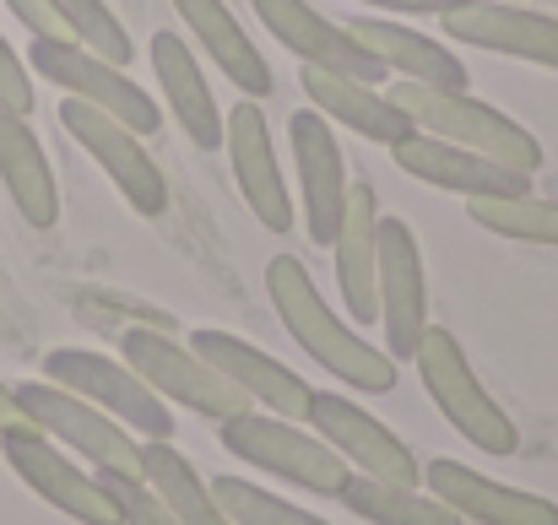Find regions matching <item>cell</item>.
<instances>
[{
  "label": "cell",
  "mask_w": 558,
  "mask_h": 525,
  "mask_svg": "<svg viewBox=\"0 0 558 525\" xmlns=\"http://www.w3.org/2000/svg\"><path fill=\"white\" fill-rule=\"evenodd\" d=\"M266 298H271L282 331L310 352L337 384H348L359 395H390L396 390V379H401L396 357L385 347H374V342H364L320 298V288H315V277H310V266L299 255H271L266 260Z\"/></svg>",
  "instance_id": "obj_1"
},
{
  "label": "cell",
  "mask_w": 558,
  "mask_h": 525,
  "mask_svg": "<svg viewBox=\"0 0 558 525\" xmlns=\"http://www.w3.org/2000/svg\"><path fill=\"white\" fill-rule=\"evenodd\" d=\"M385 93L412 114L417 131H428V136H439V142H456V147L483 152V158H494V163H510V169H521V174H537V169H543V142H537L521 120H510L505 109L483 103L472 87L396 82V87H385Z\"/></svg>",
  "instance_id": "obj_2"
},
{
  "label": "cell",
  "mask_w": 558,
  "mask_h": 525,
  "mask_svg": "<svg viewBox=\"0 0 558 525\" xmlns=\"http://www.w3.org/2000/svg\"><path fill=\"white\" fill-rule=\"evenodd\" d=\"M417 363V379L428 390V401L439 406V417L483 455H515L521 450V428L515 417L488 395V384L477 379V368L466 363V347L456 342V331L445 326H428L423 342L412 352Z\"/></svg>",
  "instance_id": "obj_3"
},
{
  "label": "cell",
  "mask_w": 558,
  "mask_h": 525,
  "mask_svg": "<svg viewBox=\"0 0 558 525\" xmlns=\"http://www.w3.org/2000/svg\"><path fill=\"white\" fill-rule=\"evenodd\" d=\"M217 439L233 461H244L250 472H266L277 483H293L304 493L337 499L348 483V461L310 428V423H288L271 412H239L228 423H217Z\"/></svg>",
  "instance_id": "obj_4"
},
{
  "label": "cell",
  "mask_w": 558,
  "mask_h": 525,
  "mask_svg": "<svg viewBox=\"0 0 558 525\" xmlns=\"http://www.w3.org/2000/svg\"><path fill=\"white\" fill-rule=\"evenodd\" d=\"M120 357L174 406H185L206 423H228L239 412H250V395L222 379L201 352L174 337V326H125L120 331Z\"/></svg>",
  "instance_id": "obj_5"
},
{
  "label": "cell",
  "mask_w": 558,
  "mask_h": 525,
  "mask_svg": "<svg viewBox=\"0 0 558 525\" xmlns=\"http://www.w3.org/2000/svg\"><path fill=\"white\" fill-rule=\"evenodd\" d=\"M11 395H16V412L44 439H54L60 450H71L93 472L142 477V439L131 428H120L109 412H98L93 401H82V395H71L49 379H22V384H11Z\"/></svg>",
  "instance_id": "obj_6"
},
{
  "label": "cell",
  "mask_w": 558,
  "mask_h": 525,
  "mask_svg": "<svg viewBox=\"0 0 558 525\" xmlns=\"http://www.w3.org/2000/svg\"><path fill=\"white\" fill-rule=\"evenodd\" d=\"M44 379L93 401L98 412H109L120 428H131L136 439H174V412L169 401L125 363L93 347H54L44 352Z\"/></svg>",
  "instance_id": "obj_7"
},
{
  "label": "cell",
  "mask_w": 558,
  "mask_h": 525,
  "mask_svg": "<svg viewBox=\"0 0 558 525\" xmlns=\"http://www.w3.org/2000/svg\"><path fill=\"white\" fill-rule=\"evenodd\" d=\"M27 71H38L44 82H54L65 98H82V103L114 114L136 136H153L163 125L158 98L147 87H136L125 76V65H109L104 54H93V49H82L71 38H33L27 44Z\"/></svg>",
  "instance_id": "obj_8"
},
{
  "label": "cell",
  "mask_w": 558,
  "mask_h": 525,
  "mask_svg": "<svg viewBox=\"0 0 558 525\" xmlns=\"http://www.w3.org/2000/svg\"><path fill=\"white\" fill-rule=\"evenodd\" d=\"M0 455L16 472V483L33 488L54 515H65L76 525H120V510L104 493L98 472H82V461L71 450H60L54 439H44L33 423L0 428Z\"/></svg>",
  "instance_id": "obj_9"
},
{
  "label": "cell",
  "mask_w": 558,
  "mask_h": 525,
  "mask_svg": "<svg viewBox=\"0 0 558 525\" xmlns=\"http://www.w3.org/2000/svg\"><path fill=\"white\" fill-rule=\"evenodd\" d=\"M60 125L109 174V184L125 195V206L136 217H163L169 211V179H163V169L147 152V142L131 125H120L114 114H104V109H93L82 98H60Z\"/></svg>",
  "instance_id": "obj_10"
},
{
  "label": "cell",
  "mask_w": 558,
  "mask_h": 525,
  "mask_svg": "<svg viewBox=\"0 0 558 525\" xmlns=\"http://www.w3.org/2000/svg\"><path fill=\"white\" fill-rule=\"evenodd\" d=\"M304 423L348 461V472H364V477H379V483H401V488H423V461L412 455V444L396 428H385L374 412H364L353 395L315 390Z\"/></svg>",
  "instance_id": "obj_11"
},
{
  "label": "cell",
  "mask_w": 558,
  "mask_h": 525,
  "mask_svg": "<svg viewBox=\"0 0 558 525\" xmlns=\"http://www.w3.org/2000/svg\"><path fill=\"white\" fill-rule=\"evenodd\" d=\"M288 147H293V179H299V211H304V233L310 244L331 249L342 211H348V158L337 147V125L315 109L288 114Z\"/></svg>",
  "instance_id": "obj_12"
},
{
  "label": "cell",
  "mask_w": 558,
  "mask_h": 525,
  "mask_svg": "<svg viewBox=\"0 0 558 525\" xmlns=\"http://www.w3.org/2000/svg\"><path fill=\"white\" fill-rule=\"evenodd\" d=\"M374 293H379L385 352L401 363V357L417 352L423 331H428V271H423V244H417L412 222L385 217V211H379V271H374Z\"/></svg>",
  "instance_id": "obj_13"
},
{
  "label": "cell",
  "mask_w": 558,
  "mask_h": 525,
  "mask_svg": "<svg viewBox=\"0 0 558 525\" xmlns=\"http://www.w3.org/2000/svg\"><path fill=\"white\" fill-rule=\"evenodd\" d=\"M222 147H228L233 184H239L250 217H255L266 233H293V190H288V179H282L266 109H260L255 98H244V103H233V109L222 114Z\"/></svg>",
  "instance_id": "obj_14"
},
{
  "label": "cell",
  "mask_w": 558,
  "mask_h": 525,
  "mask_svg": "<svg viewBox=\"0 0 558 525\" xmlns=\"http://www.w3.org/2000/svg\"><path fill=\"white\" fill-rule=\"evenodd\" d=\"M260 27L299 60L315 71H337V76H359V82H385V65L359 44V33L348 22H331L326 11H315L310 0H250Z\"/></svg>",
  "instance_id": "obj_15"
},
{
  "label": "cell",
  "mask_w": 558,
  "mask_h": 525,
  "mask_svg": "<svg viewBox=\"0 0 558 525\" xmlns=\"http://www.w3.org/2000/svg\"><path fill=\"white\" fill-rule=\"evenodd\" d=\"M439 22H445L450 44L558 71V16H548V11H532L521 0H466V5L445 11Z\"/></svg>",
  "instance_id": "obj_16"
},
{
  "label": "cell",
  "mask_w": 558,
  "mask_h": 525,
  "mask_svg": "<svg viewBox=\"0 0 558 525\" xmlns=\"http://www.w3.org/2000/svg\"><path fill=\"white\" fill-rule=\"evenodd\" d=\"M190 347L201 352L222 379H233V384L250 395L255 412H271V417H288V423H304V417H310L315 384L299 379L282 357H271L266 347H255V342H244V337H233V331H206V326L190 331Z\"/></svg>",
  "instance_id": "obj_17"
},
{
  "label": "cell",
  "mask_w": 558,
  "mask_h": 525,
  "mask_svg": "<svg viewBox=\"0 0 558 525\" xmlns=\"http://www.w3.org/2000/svg\"><path fill=\"white\" fill-rule=\"evenodd\" d=\"M396 169L417 184H434V190H450L461 200H505V195H526L532 174L510 169V163H494L483 152H466L456 142H439L428 131H412L407 142L390 147Z\"/></svg>",
  "instance_id": "obj_18"
},
{
  "label": "cell",
  "mask_w": 558,
  "mask_h": 525,
  "mask_svg": "<svg viewBox=\"0 0 558 525\" xmlns=\"http://www.w3.org/2000/svg\"><path fill=\"white\" fill-rule=\"evenodd\" d=\"M423 488L450 504L466 525H558V504L543 493H526V488H510V483H494L450 455H434L423 466Z\"/></svg>",
  "instance_id": "obj_19"
},
{
  "label": "cell",
  "mask_w": 558,
  "mask_h": 525,
  "mask_svg": "<svg viewBox=\"0 0 558 525\" xmlns=\"http://www.w3.org/2000/svg\"><path fill=\"white\" fill-rule=\"evenodd\" d=\"M299 87H304V98H310L315 114H326L331 125H342V131H353V136H364V142L396 147V142H407V136L417 131L412 114H407L379 82H359V76H337V71L304 65V71H299Z\"/></svg>",
  "instance_id": "obj_20"
},
{
  "label": "cell",
  "mask_w": 558,
  "mask_h": 525,
  "mask_svg": "<svg viewBox=\"0 0 558 525\" xmlns=\"http://www.w3.org/2000/svg\"><path fill=\"white\" fill-rule=\"evenodd\" d=\"M331 260H337V293H342V309L353 315V326H379V293H374L379 200H374V184H364V179H353V190H348V211H342V228L331 239Z\"/></svg>",
  "instance_id": "obj_21"
},
{
  "label": "cell",
  "mask_w": 558,
  "mask_h": 525,
  "mask_svg": "<svg viewBox=\"0 0 558 525\" xmlns=\"http://www.w3.org/2000/svg\"><path fill=\"white\" fill-rule=\"evenodd\" d=\"M348 27L359 33V44L369 49L374 60H379L385 71H396L401 82L472 87L466 60H461L445 38H434V33H417V27H407V22H396V16H353Z\"/></svg>",
  "instance_id": "obj_22"
},
{
  "label": "cell",
  "mask_w": 558,
  "mask_h": 525,
  "mask_svg": "<svg viewBox=\"0 0 558 525\" xmlns=\"http://www.w3.org/2000/svg\"><path fill=\"white\" fill-rule=\"evenodd\" d=\"M147 49H153V71H158L163 109L180 120V131H185L195 147L217 152V147H222V109H217V93H211V82H206V71H201V60H195V49H190L180 33H169V27H158Z\"/></svg>",
  "instance_id": "obj_23"
},
{
  "label": "cell",
  "mask_w": 558,
  "mask_h": 525,
  "mask_svg": "<svg viewBox=\"0 0 558 525\" xmlns=\"http://www.w3.org/2000/svg\"><path fill=\"white\" fill-rule=\"evenodd\" d=\"M174 11L185 16V27L195 33V44L206 49V60L244 93V98H271V65H266V54L250 44V33H244V22L233 16V5L228 0H174Z\"/></svg>",
  "instance_id": "obj_24"
},
{
  "label": "cell",
  "mask_w": 558,
  "mask_h": 525,
  "mask_svg": "<svg viewBox=\"0 0 558 525\" xmlns=\"http://www.w3.org/2000/svg\"><path fill=\"white\" fill-rule=\"evenodd\" d=\"M0 184L27 228L60 222V184L44 158V142L33 136L27 114H11V109H0Z\"/></svg>",
  "instance_id": "obj_25"
},
{
  "label": "cell",
  "mask_w": 558,
  "mask_h": 525,
  "mask_svg": "<svg viewBox=\"0 0 558 525\" xmlns=\"http://www.w3.org/2000/svg\"><path fill=\"white\" fill-rule=\"evenodd\" d=\"M142 477L163 493L180 525H233L211 499V483L174 450V439H142Z\"/></svg>",
  "instance_id": "obj_26"
},
{
  "label": "cell",
  "mask_w": 558,
  "mask_h": 525,
  "mask_svg": "<svg viewBox=\"0 0 558 525\" xmlns=\"http://www.w3.org/2000/svg\"><path fill=\"white\" fill-rule=\"evenodd\" d=\"M337 499L369 525H466L450 504H439L428 488L379 483V477H364V472H348V483H342Z\"/></svg>",
  "instance_id": "obj_27"
},
{
  "label": "cell",
  "mask_w": 558,
  "mask_h": 525,
  "mask_svg": "<svg viewBox=\"0 0 558 525\" xmlns=\"http://www.w3.org/2000/svg\"><path fill=\"white\" fill-rule=\"evenodd\" d=\"M472 222L499 233V239H515V244H554L558 249V200L543 195H505V200H466Z\"/></svg>",
  "instance_id": "obj_28"
},
{
  "label": "cell",
  "mask_w": 558,
  "mask_h": 525,
  "mask_svg": "<svg viewBox=\"0 0 558 525\" xmlns=\"http://www.w3.org/2000/svg\"><path fill=\"white\" fill-rule=\"evenodd\" d=\"M54 11H60V27H65L71 44L104 54L109 65H131L136 60V44H131V33H125V22L114 16L109 0H54Z\"/></svg>",
  "instance_id": "obj_29"
},
{
  "label": "cell",
  "mask_w": 558,
  "mask_h": 525,
  "mask_svg": "<svg viewBox=\"0 0 558 525\" xmlns=\"http://www.w3.org/2000/svg\"><path fill=\"white\" fill-rule=\"evenodd\" d=\"M211 499L222 504V515L233 525H331L315 510H299L293 499H282L260 483H244V477H211Z\"/></svg>",
  "instance_id": "obj_30"
},
{
  "label": "cell",
  "mask_w": 558,
  "mask_h": 525,
  "mask_svg": "<svg viewBox=\"0 0 558 525\" xmlns=\"http://www.w3.org/2000/svg\"><path fill=\"white\" fill-rule=\"evenodd\" d=\"M104 493L114 499L120 510V525H180L174 510L163 504V493L147 483V477H125V472H98Z\"/></svg>",
  "instance_id": "obj_31"
},
{
  "label": "cell",
  "mask_w": 558,
  "mask_h": 525,
  "mask_svg": "<svg viewBox=\"0 0 558 525\" xmlns=\"http://www.w3.org/2000/svg\"><path fill=\"white\" fill-rule=\"evenodd\" d=\"M33 71H27V60L0 38V109H11V114H33Z\"/></svg>",
  "instance_id": "obj_32"
},
{
  "label": "cell",
  "mask_w": 558,
  "mask_h": 525,
  "mask_svg": "<svg viewBox=\"0 0 558 525\" xmlns=\"http://www.w3.org/2000/svg\"><path fill=\"white\" fill-rule=\"evenodd\" d=\"M33 38H65V27H60V11H54V0H0Z\"/></svg>",
  "instance_id": "obj_33"
},
{
  "label": "cell",
  "mask_w": 558,
  "mask_h": 525,
  "mask_svg": "<svg viewBox=\"0 0 558 525\" xmlns=\"http://www.w3.org/2000/svg\"><path fill=\"white\" fill-rule=\"evenodd\" d=\"M359 5H374L379 16H445L466 0H359Z\"/></svg>",
  "instance_id": "obj_34"
},
{
  "label": "cell",
  "mask_w": 558,
  "mask_h": 525,
  "mask_svg": "<svg viewBox=\"0 0 558 525\" xmlns=\"http://www.w3.org/2000/svg\"><path fill=\"white\" fill-rule=\"evenodd\" d=\"M16 423H27V417L16 412V395H11V384L0 379V428H16Z\"/></svg>",
  "instance_id": "obj_35"
}]
</instances>
